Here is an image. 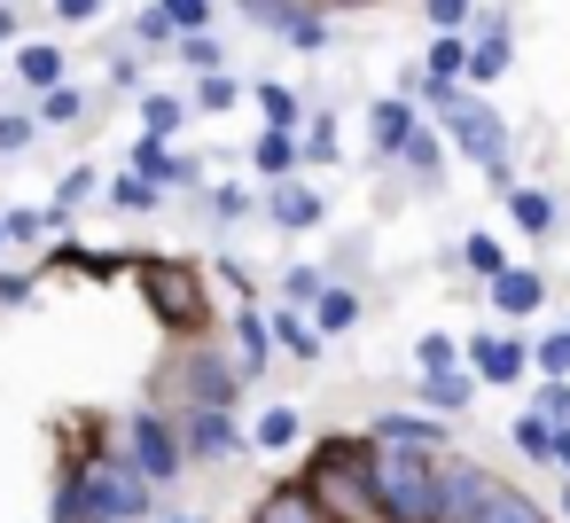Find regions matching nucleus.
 <instances>
[{
	"label": "nucleus",
	"mask_w": 570,
	"mask_h": 523,
	"mask_svg": "<svg viewBox=\"0 0 570 523\" xmlns=\"http://www.w3.org/2000/svg\"><path fill=\"white\" fill-rule=\"evenodd\" d=\"M297 484L328 507V523H391L375 492V437H321L297 468Z\"/></svg>",
	"instance_id": "1"
},
{
	"label": "nucleus",
	"mask_w": 570,
	"mask_h": 523,
	"mask_svg": "<svg viewBox=\"0 0 570 523\" xmlns=\"http://www.w3.org/2000/svg\"><path fill=\"white\" fill-rule=\"evenodd\" d=\"M243 383H250V375H243L235 344H219V336L204 328V336H173V352H165L149 398H165L173 414H188V406H235Z\"/></svg>",
	"instance_id": "2"
},
{
	"label": "nucleus",
	"mask_w": 570,
	"mask_h": 523,
	"mask_svg": "<svg viewBox=\"0 0 570 523\" xmlns=\"http://www.w3.org/2000/svg\"><path fill=\"white\" fill-rule=\"evenodd\" d=\"M63 461H71L79 500H87L95 523H157V515H165V507H157V484L126 461L118 437H102V445H71Z\"/></svg>",
	"instance_id": "3"
},
{
	"label": "nucleus",
	"mask_w": 570,
	"mask_h": 523,
	"mask_svg": "<svg viewBox=\"0 0 570 523\" xmlns=\"http://www.w3.org/2000/svg\"><path fill=\"white\" fill-rule=\"evenodd\" d=\"M118 445H126V461L157 484V492H180L188 484V437H180V414L165 406V398H141L126 422H118Z\"/></svg>",
	"instance_id": "4"
},
{
	"label": "nucleus",
	"mask_w": 570,
	"mask_h": 523,
	"mask_svg": "<svg viewBox=\"0 0 570 523\" xmlns=\"http://www.w3.org/2000/svg\"><path fill=\"white\" fill-rule=\"evenodd\" d=\"M134 282H141L149 320H165L173 336H204L212 328V297H204V274L188 258H134Z\"/></svg>",
	"instance_id": "5"
},
{
	"label": "nucleus",
	"mask_w": 570,
	"mask_h": 523,
	"mask_svg": "<svg viewBox=\"0 0 570 523\" xmlns=\"http://www.w3.org/2000/svg\"><path fill=\"white\" fill-rule=\"evenodd\" d=\"M375 492H383L391 523H438V453L375 437Z\"/></svg>",
	"instance_id": "6"
},
{
	"label": "nucleus",
	"mask_w": 570,
	"mask_h": 523,
	"mask_svg": "<svg viewBox=\"0 0 570 523\" xmlns=\"http://www.w3.org/2000/svg\"><path fill=\"white\" fill-rule=\"evenodd\" d=\"M430 110H438V134H445L469 165H484L492 180H508V126H500V110H492V102H476V95L445 87Z\"/></svg>",
	"instance_id": "7"
},
{
	"label": "nucleus",
	"mask_w": 570,
	"mask_h": 523,
	"mask_svg": "<svg viewBox=\"0 0 570 523\" xmlns=\"http://www.w3.org/2000/svg\"><path fill=\"white\" fill-rule=\"evenodd\" d=\"M180 437H188V461L196 468H227L250 453V430L235 422V406H188L180 414Z\"/></svg>",
	"instance_id": "8"
},
{
	"label": "nucleus",
	"mask_w": 570,
	"mask_h": 523,
	"mask_svg": "<svg viewBox=\"0 0 570 523\" xmlns=\"http://www.w3.org/2000/svg\"><path fill=\"white\" fill-rule=\"evenodd\" d=\"M492 468H476V461H445L438 453V523H476V507L492 500Z\"/></svg>",
	"instance_id": "9"
},
{
	"label": "nucleus",
	"mask_w": 570,
	"mask_h": 523,
	"mask_svg": "<svg viewBox=\"0 0 570 523\" xmlns=\"http://www.w3.org/2000/svg\"><path fill=\"white\" fill-rule=\"evenodd\" d=\"M258 211H266L282 235H305V227H321V219H328V204H321V188H313L305 172H282V180H266Z\"/></svg>",
	"instance_id": "10"
},
{
	"label": "nucleus",
	"mask_w": 570,
	"mask_h": 523,
	"mask_svg": "<svg viewBox=\"0 0 570 523\" xmlns=\"http://www.w3.org/2000/svg\"><path fill=\"white\" fill-rule=\"evenodd\" d=\"M9 71H17L24 95H48V87L71 79V56H63L56 40H17V48H9Z\"/></svg>",
	"instance_id": "11"
},
{
	"label": "nucleus",
	"mask_w": 570,
	"mask_h": 523,
	"mask_svg": "<svg viewBox=\"0 0 570 523\" xmlns=\"http://www.w3.org/2000/svg\"><path fill=\"white\" fill-rule=\"evenodd\" d=\"M227 344H235V359H243V375L258 383V375H266V359H274V328H266V313H258L250 297L235 305V320H227Z\"/></svg>",
	"instance_id": "12"
},
{
	"label": "nucleus",
	"mask_w": 570,
	"mask_h": 523,
	"mask_svg": "<svg viewBox=\"0 0 570 523\" xmlns=\"http://www.w3.org/2000/svg\"><path fill=\"white\" fill-rule=\"evenodd\" d=\"M414 126H422V110H414V95H383V102L367 110V141H375V157H399Z\"/></svg>",
	"instance_id": "13"
},
{
	"label": "nucleus",
	"mask_w": 570,
	"mask_h": 523,
	"mask_svg": "<svg viewBox=\"0 0 570 523\" xmlns=\"http://www.w3.org/2000/svg\"><path fill=\"white\" fill-rule=\"evenodd\" d=\"M266 328H274V352H289V359H321V344H328L313 328V305H289V297L266 313Z\"/></svg>",
	"instance_id": "14"
},
{
	"label": "nucleus",
	"mask_w": 570,
	"mask_h": 523,
	"mask_svg": "<svg viewBox=\"0 0 570 523\" xmlns=\"http://www.w3.org/2000/svg\"><path fill=\"white\" fill-rule=\"evenodd\" d=\"M469 367H476V383H515L531 367V344L523 336H476L469 344Z\"/></svg>",
	"instance_id": "15"
},
{
	"label": "nucleus",
	"mask_w": 570,
	"mask_h": 523,
	"mask_svg": "<svg viewBox=\"0 0 570 523\" xmlns=\"http://www.w3.org/2000/svg\"><path fill=\"white\" fill-rule=\"evenodd\" d=\"M414 398H422L430 414H461V406L476 398V367H422Z\"/></svg>",
	"instance_id": "16"
},
{
	"label": "nucleus",
	"mask_w": 570,
	"mask_h": 523,
	"mask_svg": "<svg viewBox=\"0 0 570 523\" xmlns=\"http://www.w3.org/2000/svg\"><path fill=\"white\" fill-rule=\"evenodd\" d=\"M367 437H383V445H414V453H438V445H445V422H438L430 406H422V414H399V406H391V414H375Z\"/></svg>",
	"instance_id": "17"
},
{
	"label": "nucleus",
	"mask_w": 570,
	"mask_h": 523,
	"mask_svg": "<svg viewBox=\"0 0 570 523\" xmlns=\"http://www.w3.org/2000/svg\"><path fill=\"white\" fill-rule=\"evenodd\" d=\"M102 196H110V211H126V219H149V211L165 204V180H149V172L118 165V172L102 180Z\"/></svg>",
	"instance_id": "18"
},
{
	"label": "nucleus",
	"mask_w": 570,
	"mask_h": 523,
	"mask_svg": "<svg viewBox=\"0 0 570 523\" xmlns=\"http://www.w3.org/2000/svg\"><path fill=\"white\" fill-rule=\"evenodd\" d=\"M484 289H492V313H508V320L539 313V297H547V282H539L531 266H500V274H492Z\"/></svg>",
	"instance_id": "19"
},
{
	"label": "nucleus",
	"mask_w": 570,
	"mask_h": 523,
	"mask_svg": "<svg viewBox=\"0 0 570 523\" xmlns=\"http://www.w3.org/2000/svg\"><path fill=\"white\" fill-rule=\"evenodd\" d=\"M250 523H328V507H321V500L289 476V484H274V492L250 507Z\"/></svg>",
	"instance_id": "20"
},
{
	"label": "nucleus",
	"mask_w": 570,
	"mask_h": 523,
	"mask_svg": "<svg viewBox=\"0 0 570 523\" xmlns=\"http://www.w3.org/2000/svg\"><path fill=\"white\" fill-rule=\"evenodd\" d=\"M188 118H196V102L180 95V87H141V134H188Z\"/></svg>",
	"instance_id": "21"
},
{
	"label": "nucleus",
	"mask_w": 570,
	"mask_h": 523,
	"mask_svg": "<svg viewBox=\"0 0 570 523\" xmlns=\"http://www.w3.org/2000/svg\"><path fill=\"white\" fill-rule=\"evenodd\" d=\"M250 165H258V180H282V172H297V165H305V149H297V134H289V126H266V134L250 141Z\"/></svg>",
	"instance_id": "22"
},
{
	"label": "nucleus",
	"mask_w": 570,
	"mask_h": 523,
	"mask_svg": "<svg viewBox=\"0 0 570 523\" xmlns=\"http://www.w3.org/2000/svg\"><path fill=\"white\" fill-rule=\"evenodd\" d=\"M500 71H508V24H500V17H484V24H476V48H469V79H476V87H492Z\"/></svg>",
	"instance_id": "23"
},
{
	"label": "nucleus",
	"mask_w": 570,
	"mask_h": 523,
	"mask_svg": "<svg viewBox=\"0 0 570 523\" xmlns=\"http://www.w3.org/2000/svg\"><path fill=\"white\" fill-rule=\"evenodd\" d=\"M243 95H250V87H243V79L219 63V71H196V95H188V102H196V118H227Z\"/></svg>",
	"instance_id": "24"
},
{
	"label": "nucleus",
	"mask_w": 570,
	"mask_h": 523,
	"mask_svg": "<svg viewBox=\"0 0 570 523\" xmlns=\"http://www.w3.org/2000/svg\"><path fill=\"white\" fill-rule=\"evenodd\" d=\"M32 110H40V126H48V134H71V126H87V110H95V102H87V95H79V87L63 79V87L32 95Z\"/></svg>",
	"instance_id": "25"
},
{
	"label": "nucleus",
	"mask_w": 570,
	"mask_h": 523,
	"mask_svg": "<svg viewBox=\"0 0 570 523\" xmlns=\"http://www.w3.org/2000/svg\"><path fill=\"white\" fill-rule=\"evenodd\" d=\"M313 328H321V336H344V328H360V289H352V282H328V289L313 297Z\"/></svg>",
	"instance_id": "26"
},
{
	"label": "nucleus",
	"mask_w": 570,
	"mask_h": 523,
	"mask_svg": "<svg viewBox=\"0 0 570 523\" xmlns=\"http://www.w3.org/2000/svg\"><path fill=\"white\" fill-rule=\"evenodd\" d=\"M297 437H305L297 406H266V414L250 422V453H297Z\"/></svg>",
	"instance_id": "27"
},
{
	"label": "nucleus",
	"mask_w": 570,
	"mask_h": 523,
	"mask_svg": "<svg viewBox=\"0 0 570 523\" xmlns=\"http://www.w3.org/2000/svg\"><path fill=\"white\" fill-rule=\"evenodd\" d=\"M476 523H547V507L531 492H515V484H492V500L476 507Z\"/></svg>",
	"instance_id": "28"
},
{
	"label": "nucleus",
	"mask_w": 570,
	"mask_h": 523,
	"mask_svg": "<svg viewBox=\"0 0 570 523\" xmlns=\"http://www.w3.org/2000/svg\"><path fill=\"white\" fill-rule=\"evenodd\" d=\"M180 71H219L227 63V48H219V32H173V48H165Z\"/></svg>",
	"instance_id": "29"
},
{
	"label": "nucleus",
	"mask_w": 570,
	"mask_h": 523,
	"mask_svg": "<svg viewBox=\"0 0 570 523\" xmlns=\"http://www.w3.org/2000/svg\"><path fill=\"white\" fill-rule=\"evenodd\" d=\"M250 102H258V118H266V126H289V134L305 126V102H297L282 79H258V87H250Z\"/></svg>",
	"instance_id": "30"
},
{
	"label": "nucleus",
	"mask_w": 570,
	"mask_h": 523,
	"mask_svg": "<svg viewBox=\"0 0 570 523\" xmlns=\"http://www.w3.org/2000/svg\"><path fill=\"white\" fill-rule=\"evenodd\" d=\"M40 134H48V126H40V110H32V102H24V110H0V157H9V165H17V157H32V141H40Z\"/></svg>",
	"instance_id": "31"
},
{
	"label": "nucleus",
	"mask_w": 570,
	"mask_h": 523,
	"mask_svg": "<svg viewBox=\"0 0 570 523\" xmlns=\"http://www.w3.org/2000/svg\"><path fill=\"white\" fill-rule=\"evenodd\" d=\"M204 204H212V219H219V227H243V219L258 211V188H243V180H219V188H204Z\"/></svg>",
	"instance_id": "32"
},
{
	"label": "nucleus",
	"mask_w": 570,
	"mask_h": 523,
	"mask_svg": "<svg viewBox=\"0 0 570 523\" xmlns=\"http://www.w3.org/2000/svg\"><path fill=\"white\" fill-rule=\"evenodd\" d=\"M399 165H406L414 180H438V165H445V141H438L430 126H414V134H406V149H399Z\"/></svg>",
	"instance_id": "33"
},
{
	"label": "nucleus",
	"mask_w": 570,
	"mask_h": 523,
	"mask_svg": "<svg viewBox=\"0 0 570 523\" xmlns=\"http://www.w3.org/2000/svg\"><path fill=\"white\" fill-rule=\"evenodd\" d=\"M48 523H95V515H87V500H79V476H71V461L56 468V492H48Z\"/></svg>",
	"instance_id": "34"
},
{
	"label": "nucleus",
	"mask_w": 570,
	"mask_h": 523,
	"mask_svg": "<svg viewBox=\"0 0 570 523\" xmlns=\"http://www.w3.org/2000/svg\"><path fill=\"white\" fill-rule=\"evenodd\" d=\"M508 211H515L523 235H547V227H554V204H547L539 188H508Z\"/></svg>",
	"instance_id": "35"
},
{
	"label": "nucleus",
	"mask_w": 570,
	"mask_h": 523,
	"mask_svg": "<svg viewBox=\"0 0 570 523\" xmlns=\"http://www.w3.org/2000/svg\"><path fill=\"white\" fill-rule=\"evenodd\" d=\"M515 453L523 461H554V422L547 414H515Z\"/></svg>",
	"instance_id": "36"
},
{
	"label": "nucleus",
	"mask_w": 570,
	"mask_h": 523,
	"mask_svg": "<svg viewBox=\"0 0 570 523\" xmlns=\"http://www.w3.org/2000/svg\"><path fill=\"white\" fill-rule=\"evenodd\" d=\"M297 149H305V165H336V118H328V110H321V118H305Z\"/></svg>",
	"instance_id": "37"
},
{
	"label": "nucleus",
	"mask_w": 570,
	"mask_h": 523,
	"mask_svg": "<svg viewBox=\"0 0 570 523\" xmlns=\"http://www.w3.org/2000/svg\"><path fill=\"white\" fill-rule=\"evenodd\" d=\"M95 196H102V172H95V165H71V172L56 180V204H63V211H79V204H95Z\"/></svg>",
	"instance_id": "38"
},
{
	"label": "nucleus",
	"mask_w": 570,
	"mask_h": 523,
	"mask_svg": "<svg viewBox=\"0 0 570 523\" xmlns=\"http://www.w3.org/2000/svg\"><path fill=\"white\" fill-rule=\"evenodd\" d=\"M102 63H110V95H141V56H134L126 40H110Z\"/></svg>",
	"instance_id": "39"
},
{
	"label": "nucleus",
	"mask_w": 570,
	"mask_h": 523,
	"mask_svg": "<svg viewBox=\"0 0 570 523\" xmlns=\"http://www.w3.org/2000/svg\"><path fill=\"white\" fill-rule=\"evenodd\" d=\"M126 165H134V172H149V180H165V172H173V141H165V134H141Z\"/></svg>",
	"instance_id": "40"
},
{
	"label": "nucleus",
	"mask_w": 570,
	"mask_h": 523,
	"mask_svg": "<svg viewBox=\"0 0 570 523\" xmlns=\"http://www.w3.org/2000/svg\"><path fill=\"white\" fill-rule=\"evenodd\" d=\"M461 266H469L476 282H492V274H500L508 258H500V243H492V235H469V243H461Z\"/></svg>",
	"instance_id": "41"
},
{
	"label": "nucleus",
	"mask_w": 570,
	"mask_h": 523,
	"mask_svg": "<svg viewBox=\"0 0 570 523\" xmlns=\"http://www.w3.org/2000/svg\"><path fill=\"white\" fill-rule=\"evenodd\" d=\"M157 9L173 17V32H212V17H219L212 0H157Z\"/></svg>",
	"instance_id": "42"
},
{
	"label": "nucleus",
	"mask_w": 570,
	"mask_h": 523,
	"mask_svg": "<svg viewBox=\"0 0 570 523\" xmlns=\"http://www.w3.org/2000/svg\"><path fill=\"white\" fill-rule=\"evenodd\" d=\"M134 40H141V48H173V17L157 9V0H141V17H134Z\"/></svg>",
	"instance_id": "43"
},
{
	"label": "nucleus",
	"mask_w": 570,
	"mask_h": 523,
	"mask_svg": "<svg viewBox=\"0 0 570 523\" xmlns=\"http://www.w3.org/2000/svg\"><path fill=\"white\" fill-rule=\"evenodd\" d=\"M165 196H204V157H180V149H173V172H165Z\"/></svg>",
	"instance_id": "44"
},
{
	"label": "nucleus",
	"mask_w": 570,
	"mask_h": 523,
	"mask_svg": "<svg viewBox=\"0 0 570 523\" xmlns=\"http://www.w3.org/2000/svg\"><path fill=\"white\" fill-rule=\"evenodd\" d=\"M321 289H328V274H321V266H289V274H282V297H289V305H313Z\"/></svg>",
	"instance_id": "45"
},
{
	"label": "nucleus",
	"mask_w": 570,
	"mask_h": 523,
	"mask_svg": "<svg viewBox=\"0 0 570 523\" xmlns=\"http://www.w3.org/2000/svg\"><path fill=\"white\" fill-rule=\"evenodd\" d=\"M469 9H476V0H422V17H430L438 32H461V24H469Z\"/></svg>",
	"instance_id": "46"
},
{
	"label": "nucleus",
	"mask_w": 570,
	"mask_h": 523,
	"mask_svg": "<svg viewBox=\"0 0 570 523\" xmlns=\"http://www.w3.org/2000/svg\"><path fill=\"white\" fill-rule=\"evenodd\" d=\"M414 359H422V367H461V352H453V336H438V328H430V336L414 344Z\"/></svg>",
	"instance_id": "47"
},
{
	"label": "nucleus",
	"mask_w": 570,
	"mask_h": 523,
	"mask_svg": "<svg viewBox=\"0 0 570 523\" xmlns=\"http://www.w3.org/2000/svg\"><path fill=\"white\" fill-rule=\"evenodd\" d=\"M531 359H539L547 375H570V328H554V336H547V344H539Z\"/></svg>",
	"instance_id": "48"
},
{
	"label": "nucleus",
	"mask_w": 570,
	"mask_h": 523,
	"mask_svg": "<svg viewBox=\"0 0 570 523\" xmlns=\"http://www.w3.org/2000/svg\"><path fill=\"white\" fill-rule=\"evenodd\" d=\"M539 414H547V422H570V375H554V383L539 391Z\"/></svg>",
	"instance_id": "49"
},
{
	"label": "nucleus",
	"mask_w": 570,
	"mask_h": 523,
	"mask_svg": "<svg viewBox=\"0 0 570 523\" xmlns=\"http://www.w3.org/2000/svg\"><path fill=\"white\" fill-rule=\"evenodd\" d=\"M32 297V274H17V266H0V313H17Z\"/></svg>",
	"instance_id": "50"
},
{
	"label": "nucleus",
	"mask_w": 570,
	"mask_h": 523,
	"mask_svg": "<svg viewBox=\"0 0 570 523\" xmlns=\"http://www.w3.org/2000/svg\"><path fill=\"white\" fill-rule=\"evenodd\" d=\"M48 9H56L63 24H95V17L110 9V0H48Z\"/></svg>",
	"instance_id": "51"
},
{
	"label": "nucleus",
	"mask_w": 570,
	"mask_h": 523,
	"mask_svg": "<svg viewBox=\"0 0 570 523\" xmlns=\"http://www.w3.org/2000/svg\"><path fill=\"white\" fill-rule=\"evenodd\" d=\"M24 40V9H9V0H0V48H17Z\"/></svg>",
	"instance_id": "52"
},
{
	"label": "nucleus",
	"mask_w": 570,
	"mask_h": 523,
	"mask_svg": "<svg viewBox=\"0 0 570 523\" xmlns=\"http://www.w3.org/2000/svg\"><path fill=\"white\" fill-rule=\"evenodd\" d=\"M219 282H227V289H235V297H250V289H258V282H250V274H243V266H235V258H219Z\"/></svg>",
	"instance_id": "53"
},
{
	"label": "nucleus",
	"mask_w": 570,
	"mask_h": 523,
	"mask_svg": "<svg viewBox=\"0 0 570 523\" xmlns=\"http://www.w3.org/2000/svg\"><path fill=\"white\" fill-rule=\"evenodd\" d=\"M554 461L570 468V422H554Z\"/></svg>",
	"instance_id": "54"
},
{
	"label": "nucleus",
	"mask_w": 570,
	"mask_h": 523,
	"mask_svg": "<svg viewBox=\"0 0 570 523\" xmlns=\"http://www.w3.org/2000/svg\"><path fill=\"white\" fill-rule=\"evenodd\" d=\"M321 9H367V0H321Z\"/></svg>",
	"instance_id": "55"
},
{
	"label": "nucleus",
	"mask_w": 570,
	"mask_h": 523,
	"mask_svg": "<svg viewBox=\"0 0 570 523\" xmlns=\"http://www.w3.org/2000/svg\"><path fill=\"white\" fill-rule=\"evenodd\" d=\"M157 523H204V515H157Z\"/></svg>",
	"instance_id": "56"
},
{
	"label": "nucleus",
	"mask_w": 570,
	"mask_h": 523,
	"mask_svg": "<svg viewBox=\"0 0 570 523\" xmlns=\"http://www.w3.org/2000/svg\"><path fill=\"white\" fill-rule=\"evenodd\" d=\"M0 258H9V219H0Z\"/></svg>",
	"instance_id": "57"
},
{
	"label": "nucleus",
	"mask_w": 570,
	"mask_h": 523,
	"mask_svg": "<svg viewBox=\"0 0 570 523\" xmlns=\"http://www.w3.org/2000/svg\"><path fill=\"white\" fill-rule=\"evenodd\" d=\"M562 507H570V484H562Z\"/></svg>",
	"instance_id": "58"
},
{
	"label": "nucleus",
	"mask_w": 570,
	"mask_h": 523,
	"mask_svg": "<svg viewBox=\"0 0 570 523\" xmlns=\"http://www.w3.org/2000/svg\"><path fill=\"white\" fill-rule=\"evenodd\" d=\"M0 63H9V48H0Z\"/></svg>",
	"instance_id": "59"
}]
</instances>
